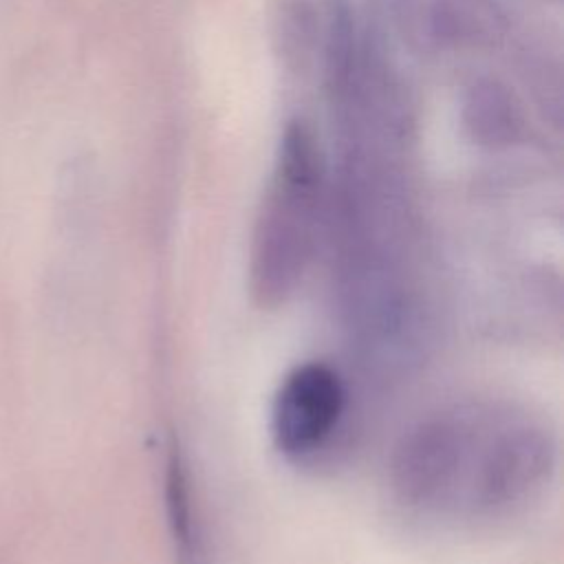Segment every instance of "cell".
Here are the masks:
<instances>
[{"instance_id":"277c9868","label":"cell","mask_w":564,"mask_h":564,"mask_svg":"<svg viewBox=\"0 0 564 564\" xmlns=\"http://www.w3.org/2000/svg\"><path fill=\"white\" fill-rule=\"evenodd\" d=\"M165 509L167 527L178 564H205L203 535L192 500L187 465L176 447H170L165 463Z\"/></svg>"},{"instance_id":"5b68a950","label":"cell","mask_w":564,"mask_h":564,"mask_svg":"<svg viewBox=\"0 0 564 564\" xmlns=\"http://www.w3.org/2000/svg\"><path fill=\"white\" fill-rule=\"evenodd\" d=\"M474 128L487 141H507L513 137L520 119L511 104V97L496 84L478 86L471 101Z\"/></svg>"},{"instance_id":"6da1fadb","label":"cell","mask_w":564,"mask_h":564,"mask_svg":"<svg viewBox=\"0 0 564 564\" xmlns=\"http://www.w3.org/2000/svg\"><path fill=\"white\" fill-rule=\"evenodd\" d=\"M555 443L529 410L491 399L421 416L392 454L399 498L432 518L494 520L527 507L549 482Z\"/></svg>"},{"instance_id":"3957f363","label":"cell","mask_w":564,"mask_h":564,"mask_svg":"<svg viewBox=\"0 0 564 564\" xmlns=\"http://www.w3.org/2000/svg\"><path fill=\"white\" fill-rule=\"evenodd\" d=\"M346 410V388L324 361L295 366L280 383L271 405V436L291 458H308L337 432Z\"/></svg>"},{"instance_id":"7a4b0ae2","label":"cell","mask_w":564,"mask_h":564,"mask_svg":"<svg viewBox=\"0 0 564 564\" xmlns=\"http://www.w3.org/2000/svg\"><path fill=\"white\" fill-rule=\"evenodd\" d=\"M322 189L319 152L306 126L291 123L280 143L275 181L251 245V293L262 306L282 304L302 282L317 247Z\"/></svg>"}]
</instances>
